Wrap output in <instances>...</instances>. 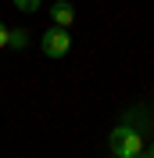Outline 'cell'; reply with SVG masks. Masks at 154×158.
I'll list each match as a JSON object with an SVG mask.
<instances>
[{
	"label": "cell",
	"instance_id": "obj_1",
	"mask_svg": "<svg viewBox=\"0 0 154 158\" xmlns=\"http://www.w3.org/2000/svg\"><path fill=\"white\" fill-rule=\"evenodd\" d=\"M107 144H111V155L115 158H140L144 155V133H140V126H129V122L111 129Z\"/></svg>",
	"mask_w": 154,
	"mask_h": 158
},
{
	"label": "cell",
	"instance_id": "obj_2",
	"mask_svg": "<svg viewBox=\"0 0 154 158\" xmlns=\"http://www.w3.org/2000/svg\"><path fill=\"white\" fill-rule=\"evenodd\" d=\"M39 50L47 54V58H65L68 50H72V36H68V29H47L43 36H39Z\"/></svg>",
	"mask_w": 154,
	"mask_h": 158
},
{
	"label": "cell",
	"instance_id": "obj_3",
	"mask_svg": "<svg viewBox=\"0 0 154 158\" xmlns=\"http://www.w3.org/2000/svg\"><path fill=\"white\" fill-rule=\"evenodd\" d=\"M50 18H54V25H58V29H68V25L75 22V7H72L68 0H58V4L50 7Z\"/></svg>",
	"mask_w": 154,
	"mask_h": 158
},
{
	"label": "cell",
	"instance_id": "obj_4",
	"mask_svg": "<svg viewBox=\"0 0 154 158\" xmlns=\"http://www.w3.org/2000/svg\"><path fill=\"white\" fill-rule=\"evenodd\" d=\"M7 47H14V50L29 47V32H25V29H11V36H7Z\"/></svg>",
	"mask_w": 154,
	"mask_h": 158
},
{
	"label": "cell",
	"instance_id": "obj_5",
	"mask_svg": "<svg viewBox=\"0 0 154 158\" xmlns=\"http://www.w3.org/2000/svg\"><path fill=\"white\" fill-rule=\"evenodd\" d=\"M18 11H39V0H14Z\"/></svg>",
	"mask_w": 154,
	"mask_h": 158
},
{
	"label": "cell",
	"instance_id": "obj_6",
	"mask_svg": "<svg viewBox=\"0 0 154 158\" xmlns=\"http://www.w3.org/2000/svg\"><path fill=\"white\" fill-rule=\"evenodd\" d=\"M7 36H11V29L4 25V22H0V47H7Z\"/></svg>",
	"mask_w": 154,
	"mask_h": 158
},
{
	"label": "cell",
	"instance_id": "obj_7",
	"mask_svg": "<svg viewBox=\"0 0 154 158\" xmlns=\"http://www.w3.org/2000/svg\"><path fill=\"white\" fill-rule=\"evenodd\" d=\"M144 155H147V158H154V144H151V148H147V151H144Z\"/></svg>",
	"mask_w": 154,
	"mask_h": 158
},
{
	"label": "cell",
	"instance_id": "obj_8",
	"mask_svg": "<svg viewBox=\"0 0 154 158\" xmlns=\"http://www.w3.org/2000/svg\"><path fill=\"white\" fill-rule=\"evenodd\" d=\"M140 158H147V155H140Z\"/></svg>",
	"mask_w": 154,
	"mask_h": 158
}]
</instances>
